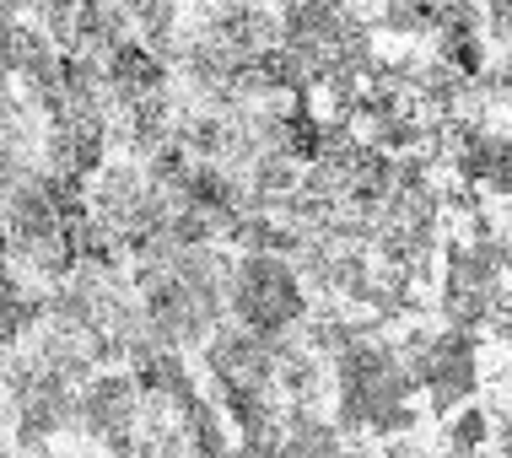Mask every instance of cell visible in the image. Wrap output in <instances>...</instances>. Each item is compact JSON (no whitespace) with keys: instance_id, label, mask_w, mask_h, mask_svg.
<instances>
[{"instance_id":"obj_1","label":"cell","mask_w":512,"mask_h":458,"mask_svg":"<svg viewBox=\"0 0 512 458\" xmlns=\"http://www.w3.org/2000/svg\"><path fill=\"white\" fill-rule=\"evenodd\" d=\"M76 432L87 437H119V432H135V378L124 372H98L87 388L76 394Z\"/></svg>"},{"instance_id":"obj_5","label":"cell","mask_w":512,"mask_h":458,"mask_svg":"<svg viewBox=\"0 0 512 458\" xmlns=\"http://www.w3.org/2000/svg\"><path fill=\"white\" fill-rule=\"evenodd\" d=\"M491 17H496V27L512 38V0H491Z\"/></svg>"},{"instance_id":"obj_6","label":"cell","mask_w":512,"mask_h":458,"mask_svg":"<svg viewBox=\"0 0 512 458\" xmlns=\"http://www.w3.org/2000/svg\"><path fill=\"white\" fill-rule=\"evenodd\" d=\"M6 405H11V399H6V388H0V426H6Z\"/></svg>"},{"instance_id":"obj_4","label":"cell","mask_w":512,"mask_h":458,"mask_svg":"<svg viewBox=\"0 0 512 458\" xmlns=\"http://www.w3.org/2000/svg\"><path fill=\"white\" fill-rule=\"evenodd\" d=\"M486 184L512 200V135H496V157H491V178H486Z\"/></svg>"},{"instance_id":"obj_7","label":"cell","mask_w":512,"mask_h":458,"mask_svg":"<svg viewBox=\"0 0 512 458\" xmlns=\"http://www.w3.org/2000/svg\"><path fill=\"white\" fill-rule=\"evenodd\" d=\"M507 281H512V248H507Z\"/></svg>"},{"instance_id":"obj_3","label":"cell","mask_w":512,"mask_h":458,"mask_svg":"<svg viewBox=\"0 0 512 458\" xmlns=\"http://www.w3.org/2000/svg\"><path fill=\"white\" fill-rule=\"evenodd\" d=\"M378 27H389V33H421V11L410 6V0H383V11H378Z\"/></svg>"},{"instance_id":"obj_2","label":"cell","mask_w":512,"mask_h":458,"mask_svg":"<svg viewBox=\"0 0 512 458\" xmlns=\"http://www.w3.org/2000/svg\"><path fill=\"white\" fill-rule=\"evenodd\" d=\"M486 437H491V415L486 410H464L459 421L448 426V453L453 458H475L480 448H486Z\"/></svg>"}]
</instances>
